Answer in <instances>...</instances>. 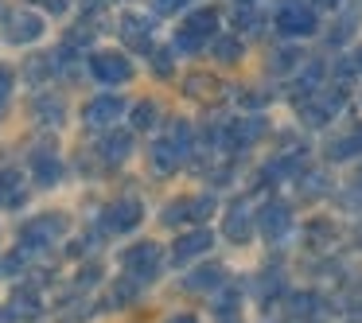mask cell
<instances>
[{"mask_svg": "<svg viewBox=\"0 0 362 323\" xmlns=\"http://www.w3.org/2000/svg\"><path fill=\"white\" fill-rule=\"evenodd\" d=\"M187 152H191V129L180 121L164 141H156V148H152V164H156V172H172Z\"/></svg>", "mask_w": 362, "mask_h": 323, "instance_id": "obj_1", "label": "cell"}, {"mask_svg": "<svg viewBox=\"0 0 362 323\" xmlns=\"http://www.w3.org/2000/svg\"><path fill=\"white\" fill-rule=\"evenodd\" d=\"M214 28H218V12H214V8L191 12L187 24L175 32V47H180V51H199L206 43V35H214Z\"/></svg>", "mask_w": 362, "mask_h": 323, "instance_id": "obj_2", "label": "cell"}, {"mask_svg": "<svg viewBox=\"0 0 362 323\" xmlns=\"http://www.w3.org/2000/svg\"><path fill=\"white\" fill-rule=\"evenodd\" d=\"M125 273L133 276V281H152L160 269V245L156 242H141L133 245V249H125Z\"/></svg>", "mask_w": 362, "mask_h": 323, "instance_id": "obj_3", "label": "cell"}, {"mask_svg": "<svg viewBox=\"0 0 362 323\" xmlns=\"http://www.w3.org/2000/svg\"><path fill=\"white\" fill-rule=\"evenodd\" d=\"M276 28L284 35H312L315 32V12L300 0H284L281 12H276Z\"/></svg>", "mask_w": 362, "mask_h": 323, "instance_id": "obj_4", "label": "cell"}, {"mask_svg": "<svg viewBox=\"0 0 362 323\" xmlns=\"http://www.w3.org/2000/svg\"><path fill=\"white\" fill-rule=\"evenodd\" d=\"M90 71H94L98 82H110V86H121V82L133 78V63L125 55H113V51H98L90 59Z\"/></svg>", "mask_w": 362, "mask_h": 323, "instance_id": "obj_5", "label": "cell"}, {"mask_svg": "<svg viewBox=\"0 0 362 323\" xmlns=\"http://www.w3.org/2000/svg\"><path fill=\"white\" fill-rule=\"evenodd\" d=\"M66 234V218H59V214H43V218L28 222L24 230H20V237H24L28 249H35V245H51L55 237Z\"/></svg>", "mask_w": 362, "mask_h": 323, "instance_id": "obj_6", "label": "cell"}, {"mask_svg": "<svg viewBox=\"0 0 362 323\" xmlns=\"http://www.w3.org/2000/svg\"><path fill=\"white\" fill-rule=\"evenodd\" d=\"M121 113H125V102L113 98V94H105V98H94V102L82 110V121H86L90 129H105V125H113Z\"/></svg>", "mask_w": 362, "mask_h": 323, "instance_id": "obj_7", "label": "cell"}, {"mask_svg": "<svg viewBox=\"0 0 362 323\" xmlns=\"http://www.w3.org/2000/svg\"><path fill=\"white\" fill-rule=\"evenodd\" d=\"M102 222H105V230H113V234H121V230H133L136 222H141V203H136V199H117V203L105 206Z\"/></svg>", "mask_w": 362, "mask_h": 323, "instance_id": "obj_8", "label": "cell"}, {"mask_svg": "<svg viewBox=\"0 0 362 323\" xmlns=\"http://www.w3.org/2000/svg\"><path fill=\"white\" fill-rule=\"evenodd\" d=\"M211 211H214V199H211V195L180 199V203H172V206L164 211V222H168V226H175V222H187V218H206Z\"/></svg>", "mask_w": 362, "mask_h": 323, "instance_id": "obj_9", "label": "cell"}, {"mask_svg": "<svg viewBox=\"0 0 362 323\" xmlns=\"http://www.w3.org/2000/svg\"><path fill=\"white\" fill-rule=\"evenodd\" d=\"M211 230H191V234H183L180 242H175V249H172V261L175 265H187L191 257H199V253H206L211 249Z\"/></svg>", "mask_w": 362, "mask_h": 323, "instance_id": "obj_10", "label": "cell"}, {"mask_svg": "<svg viewBox=\"0 0 362 323\" xmlns=\"http://www.w3.org/2000/svg\"><path fill=\"white\" fill-rule=\"evenodd\" d=\"M43 35V20L32 16V12H12L8 16V40L12 43H32Z\"/></svg>", "mask_w": 362, "mask_h": 323, "instance_id": "obj_11", "label": "cell"}, {"mask_svg": "<svg viewBox=\"0 0 362 323\" xmlns=\"http://www.w3.org/2000/svg\"><path fill=\"white\" fill-rule=\"evenodd\" d=\"M257 226H261V234H265V237H281L284 230L292 226V214H288V206H281V203H269V206H261V214H257Z\"/></svg>", "mask_w": 362, "mask_h": 323, "instance_id": "obj_12", "label": "cell"}, {"mask_svg": "<svg viewBox=\"0 0 362 323\" xmlns=\"http://www.w3.org/2000/svg\"><path fill=\"white\" fill-rule=\"evenodd\" d=\"M343 105V94H320L315 102H304L300 105V113H304L308 125H323V121H331V113Z\"/></svg>", "mask_w": 362, "mask_h": 323, "instance_id": "obj_13", "label": "cell"}, {"mask_svg": "<svg viewBox=\"0 0 362 323\" xmlns=\"http://www.w3.org/2000/svg\"><path fill=\"white\" fill-rule=\"evenodd\" d=\"M121 40H125L133 51H144L148 40H152V24L144 16H133V12H129V16L121 20Z\"/></svg>", "mask_w": 362, "mask_h": 323, "instance_id": "obj_14", "label": "cell"}, {"mask_svg": "<svg viewBox=\"0 0 362 323\" xmlns=\"http://www.w3.org/2000/svg\"><path fill=\"white\" fill-rule=\"evenodd\" d=\"M261 133H265V121H261V117L234 121V125L226 129V144H230V148H245V144H250V141H257Z\"/></svg>", "mask_w": 362, "mask_h": 323, "instance_id": "obj_15", "label": "cell"}, {"mask_svg": "<svg viewBox=\"0 0 362 323\" xmlns=\"http://www.w3.org/2000/svg\"><path fill=\"white\" fill-rule=\"evenodd\" d=\"M250 234H253V218H250V211H245V206H234V211L226 214V237L242 245Z\"/></svg>", "mask_w": 362, "mask_h": 323, "instance_id": "obj_16", "label": "cell"}, {"mask_svg": "<svg viewBox=\"0 0 362 323\" xmlns=\"http://www.w3.org/2000/svg\"><path fill=\"white\" fill-rule=\"evenodd\" d=\"M129 148H133V136H129V133H113V136H105V141H102V156H105V164H121V160L129 156Z\"/></svg>", "mask_w": 362, "mask_h": 323, "instance_id": "obj_17", "label": "cell"}, {"mask_svg": "<svg viewBox=\"0 0 362 323\" xmlns=\"http://www.w3.org/2000/svg\"><path fill=\"white\" fill-rule=\"evenodd\" d=\"M59 175H63V164H59L51 152H40V156H35V180H40L43 187H55Z\"/></svg>", "mask_w": 362, "mask_h": 323, "instance_id": "obj_18", "label": "cell"}, {"mask_svg": "<svg viewBox=\"0 0 362 323\" xmlns=\"http://www.w3.org/2000/svg\"><path fill=\"white\" fill-rule=\"evenodd\" d=\"M222 284V269L218 265H211V269H195V273L183 281V288H191V292H206V288H218Z\"/></svg>", "mask_w": 362, "mask_h": 323, "instance_id": "obj_19", "label": "cell"}, {"mask_svg": "<svg viewBox=\"0 0 362 323\" xmlns=\"http://www.w3.org/2000/svg\"><path fill=\"white\" fill-rule=\"evenodd\" d=\"M24 191H20V175L16 172H0V203H20Z\"/></svg>", "mask_w": 362, "mask_h": 323, "instance_id": "obj_20", "label": "cell"}, {"mask_svg": "<svg viewBox=\"0 0 362 323\" xmlns=\"http://www.w3.org/2000/svg\"><path fill=\"white\" fill-rule=\"evenodd\" d=\"M354 152H362V129H358V133H351V136H343V141L331 148V156H335V160H346V156H354Z\"/></svg>", "mask_w": 362, "mask_h": 323, "instance_id": "obj_21", "label": "cell"}, {"mask_svg": "<svg viewBox=\"0 0 362 323\" xmlns=\"http://www.w3.org/2000/svg\"><path fill=\"white\" fill-rule=\"evenodd\" d=\"M12 312H20V315H35L40 312V296H35V292H16V296H12Z\"/></svg>", "mask_w": 362, "mask_h": 323, "instance_id": "obj_22", "label": "cell"}, {"mask_svg": "<svg viewBox=\"0 0 362 323\" xmlns=\"http://www.w3.org/2000/svg\"><path fill=\"white\" fill-rule=\"evenodd\" d=\"M214 55H218L222 63H238V59H242V43L238 40H218L214 43Z\"/></svg>", "mask_w": 362, "mask_h": 323, "instance_id": "obj_23", "label": "cell"}, {"mask_svg": "<svg viewBox=\"0 0 362 323\" xmlns=\"http://www.w3.org/2000/svg\"><path fill=\"white\" fill-rule=\"evenodd\" d=\"M214 86H218V82L206 78V74H191V78H187V94H199V98H203V94H214Z\"/></svg>", "mask_w": 362, "mask_h": 323, "instance_id": "obj_24", "label": "cell"}, {"mask_svg": "<svg viewBox=\"0 0 362 323\" xmlns=\"http://www.w3.org/2000/svg\"><path fill=\"white\" fill-rule=\"evenodd\" d=\"M152 117H156V105H152V102H144V105H136V110H133V125L136 129H148Z\"/></svg>", "mask_w": 362, "mask_h": 323, "instance_id": "obj_25", "label": "cell"}, {"mask_svg": "<svg viewBox=\"0 0 362 323\" xmlns=\"http://www.w3.org/2000/svg\"><path fill=\"white\" fill-rule=\"evenodd\" d=\"M152 8H156L160 16H172V12L187 8V0H152Z\"/></svg>", "mask_w": 362, "mask_h": 323, "instance_id": "obj_26", "label": "cell"}, {"mask_svg": "<svg viewBox=\"0 0 362 323\" xmlns=\"http://www.w3.org/2000/svg\"><path fill=\"white\" fill-rule=\"evenodd\" d=\"M8 94H12V71H0V110H4Z\"/></svg>", "mask_w": 362, "mask_h": 323, "instance_id": "obj_27", "label": "cell"}, {"mask_svg": "<svg viewBox=\"0 0 362 323\" xmlns=\"http://www.w3.org/2000/svg\"><path fill=\"white\" fill-rule=\"evenodd\" d=\"M16 269H20V253H12V257H4V261H0V276L16 273Z\"/></svg>", "mask_w": 362, "mask_h": 323, "instance_id": "obj_28", "label": "cell"}, {"mask_svg": "<svg viewBox=\"0 0 362 323\" xmlns=\"http://www.w3.org/2000/svg\"><path fill=\"white\" fill-rule=\"evenodd\" d=\"M288 66H296V55H292V51H281V55H276V71H288Z\"/></svg>", "mask_w": 362, "mask_h": 323, "instance_id": "obj_29", "label": "cell"}, {"mask_svg": "<svg viewBox=\"0 0 362 323\" xmlns=\"http://www.w3.org/2000/svg\"><path fill=\"white\" fill-rule=\"evenodd\" d=\"M40 4L47 12H55V16H59V12H66V0H40Z\"/></svg>", "mask_w": 362, "mask_h": 323, "instance_id": "obj_30", "label": "cell"}, {"mask_svg": "<svg viewBox=\"0 0 362 323\" xmlns=\"http://www.w3.org/2000/svg\"><path fill=\"white\" fill-rule=\"evenodd\" d=\"M168 66H172V63H168V51H160V55H156V71L168 74Z\"/></svg>", "mask_w": 362, "mask_h": 323, "instance_id": "obj_31", "label": "cell"}, {"mask_svg": "<svg viewBox=\"0 0 362 323\" xmlns=\"http://www.w3.org/2000/svg\"><path fill=\"white\" fill-rule=\"evenodd\" d=\"M222 323H242V319H238V315L230 312V315H222Z\"/></svg>", "mask_w": 362, "mask_h": 323, "instance_id": "obj_32", "label": "cell"}, {"mask_svg": "<svg viewBox=\"0 0 362 323\" xmlns=\"http://www.w3.org/2000/svg\"><path fill=\"white\" fill-rule=\"evenodd\" d=\"M172 323H195V319H191V315H175Z\"/></svg>", "mask_w": 362, "mask_h": 323, "instance_id": "obj_33", "label": "cell"}, {"mask_svg": "<svg viewBox=\"0 0 362 323\" xmlns=\"http://www.w3.org/2000/svg\"><path fill=\"white\" fill-rule=\"evenodd\" d=\"M320 4H323V8H335V4H339V0H320Z\"/></svg>", "mask_w": 362, "mask_h": 323, "instance_id": "obj_34", "label": "cell"}, {"mask_svg": "<svg viewBox=\"0 0 362 323\" xmlns=\"http://www.w3.org/2000/svg\"><path fill=\"white\" fill-rule=\"evenodd\" d=\"M358 71H362V51H358Z\"/></svg>", "mask_w": 362, "mask_h": 323, "instance_id": "obj_35", "label": "cell"}, {"mask_svg": "<svg viewBox=\"0 0 362 323\" xmlns=\"http://www.w3.org/2000/svg\"><path fill=\"white\" fill-rule=\"evenodd\" d=\"M242 4H250V0H242Z\"/></svg>", "mask_w": 362, "mask_h": 323, "instance_id": "obj_36", "label": "cell"}]
</instances>
